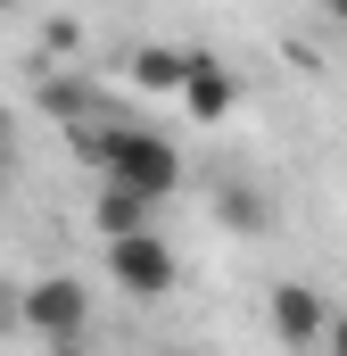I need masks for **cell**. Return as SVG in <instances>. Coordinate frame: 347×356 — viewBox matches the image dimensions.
Returning a JSON list of instances; mask_svg holds the SVG:
<instances>
[{
	"mask_svg": "<svg viewBox=\"0 0 347 356\" xmlns=\"http://www.w3.org/2000/svg\"><path fill=\"white\" fill-rule=\"evenodd\" d=\"M0 141H8V108H0Z\"/></svg>",
	"mask_w": 347,
	"mask_h": 356,
	"instance_id": "14",
	"label": "cell"
},
{
	"mask_svg": "<svg viewBox=\"0 0 347 356\" xmlns=\"http://www.w3.org/2000/svg\"><path fill=\"white\" fill-rule=\"evenodd\" d=\"M264 323H273V340L289 356H306V348H323V323H331V298L314 290V282H281L273 298H264Z\"/></svg>",
	"mask_w": 347,
	"mask_h": 356,
	"instance_id": "4",
	"label": "cell"
},
{
	"mask_svg": "<svg viewBox=\"0 0 347 356\" xmlns=\"http://www.w3.org/2000/svg\"><path fill=\"white\" fill-rule=\"evenodd\" d=\"M0 191H8V141H0Z\"/></svg>",
	"mask_w": 347,
	"mask_h": 356,
	"instance_id": "12",
	"label": "cell"
},
{
	"mask_svg": "<svg viewBox=\"0 0 347 356\" xmlns=\"http://www.w3.org/2000/svg\"><path fill=\"white\" fill-rule=\"evenodd\" d=\"M182 356H198V348H182Z\"/></svg>",
	"mask_w": 347,
	"mask_h": 356,
	"instance_id": "16",
	"label": "cell"
},
{
	"mask_svg": "<svg viewBox=\"0 0 347 356\" xmlns=\"http://www.w3.org/2000/svg\"><path fill=\"white\" fill-rule=\"evenodd\" d=\"M331 17H339V25H347V0H331Z\"/></svg>",
	"mask_w": 347,
	"mask_h": 356,
	"instance_id": "13",
	"label": "cell"
},
{
	"mask_svg": "<svg viewBox=\"0 0 347 356\" xmlns=\"http://www.w3.org/2000/svg\"><path fill=\"white\" fill-rule=\"evenodd\" d=\"M149 207H158V199H141V191H124V182H108V175H99L91 224H99V241H116V232H141V224H149Z\"/></svg>",
	"mask_w": 347,
	"mask_h": 356,
	"instance_id": "6",
	"label": "cell"
},
{
	"mask_svg": "<svg viewBox=\"0 0 347 356\" xmlns=\"http://www.w3.org/2000/svg\"><path fill=\"white\" fill-rule=\"evenodd\" d=\"M108 282L133 290V298H166L174 282H182V266H174L166 241L141 224V232H116V241H108Z\"/></svg>",
	"mask_w": 347,
	"mask_h": 356,
	"instance_id": "3",
	"label": "cell"
},
{
	"mask_svg": "<svg viewBox=\"0 0 347 356\" xmlns=\"http://www.w3.org/2000/svg\"><path fill=\"white\" fill-rule=\"evenodd\" d=\"M174 99H182V116H190V124H223V116L240 108V75H232L223 58L190 50V67H182V83H174Z\"/></svg>",
	"mask_w": 347,
	"mask_h": 356,
	"instance_id": "5",
	"label": "cell"
},
{
	"mask_svg": "<svg viewBox=\"0 0 347 356\" xmlns=\"http://www.w3.org/2000/svg\"><path fill=\"white\" fill-rule=\"evenodd\" d=\"M99 175L141 191V199H174L182 191V149L158 124H133V116H99Z\"/></svg>",
	"mask_w": 347,
	"mask_h": 356,
	"instance_id": "1",
	"label": "cell"
},
{
	"mask_svg": "<svg viewBox=\"0 0 347 356\" xmlns=\"http://www.w3.org/2000/svg\"><path fill=\"white\" fill-rule=\"evenodd\" d=\"M17 323L42 332V340H58V348H75V340L91 332V290L75 282V273H42V282L17 298Z\"/></svg>",
	"mask_w": 347,
	"mask_h": 356,
	"instance_id": "2",
	"label": "cell"
},
{
	"mask_svg": "<svg viewBox=\"0 0 347 356\" xmlns=\"http://www.w3.org/2000/svg\"><path fill=\"white\" fill-rule=\"evenodd\" d=\"M42 108H50L58 124H83V116H99V91L75 83V75H42Z\"/></svg>",
	"mask_w": 347,
	"mask_h": 356,
	"instance_id": "7",
	"label": "cell"
},
{
	"mask_svg": "<svg viewBox=\"0 0 347 356\" xmlns=\"http://www.w3.org/2000/svg\"><path fill=\"white\" fill-rule=\"evenodd\" d=\"M8 8H17V0H0V17H8Z\"/></svg>",
	"mask_w": 347,
	"mask_h": 356,
	"instance_id": "15",
	"label": "cell"
},
{
	"mask_svg": "<svg viewBox=\"0 0 347 356\" xmlns=\"http://www.w3.org/2000/svg\"><path fill=\"white\" fill-rule=\"evenodd\" d=\"M323 348L347 356V307H331V323H323Z\"/></svg>",
	"mask_w": 347,
	"mask_h": 356,
	"instance_id": "10",
	"label": "cell"
},
{
	"mask_svg": "<svg viewBox=\"0 0 347 356\" xmlns=\"http://www.w3.org/2000/svg\"><path fill=\"white\" fill-rule=\"evenodd\" d=\"M8 315H17V298H8V290H0V323H8Z\"/></svg>",
	"mask_w": 347,
	"mask_h": 356,
	"instance_id": "11",
	"label": "cell"
},
{
	"mask_svg": "<svg viewBox=\"0 0 347 356\" xmlns=\"http://www.w3.org/2000/svg\"><path fill=\"white\" fill-rule=\"evenodd\" d=\"M182 67H190V50H166V42L133 50V83H141V91H174V83H182Z\"/></svg>",
	"mask_w": 347,
	"mask_h": 356,
	"instance_id": "8",
	"label": "cell"
},
{
	"mask_svg": "<svg viewBox=\"0 0 347 356\" xmlns=\"http://www.w3.org/2000/svg\"><path fill=\"white\" fill-rule=\"evenodd\" d=\"M215 224H223V232H264V199L257 191H223V199H215Z\"/></svg>",
	"mask_w": 347,
	"mask_h": 356,
	"instance_id": "9",
	"label": "cell"
}]
</instances>
